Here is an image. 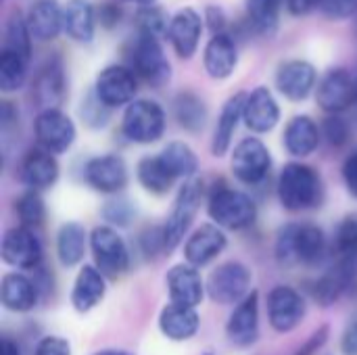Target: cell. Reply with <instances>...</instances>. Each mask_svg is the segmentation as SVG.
I'll list each match as a JSON object with an SVG mask.
<instances>
[{
  "label": "cell",
  "mask_w": 357,
  "mask_h": 355,
  "mask_svg": "<svg viewBox=\"0 0 357 355\" xmlns=\"http://www.w3.org/2000/svg\"><path fill=\"white\" fill-rule=\"evenodd\" d=\"M278 199L289 211L312 209L322 201V180L310 165L289 163L278 178Z\"/></svg>",
  "instance_id": "obj_1"
},
{
  "label": "cell",
  "mask_w": 357,
  "mask_h": 355,
  "mask_svg": "<svg viewBox=\"0 0 357 355\" xmlns=\"http://www.w3.org/2000/svg\"><path fill=\"white\" fill-rule=\"evenodd\" d=\"M326 251V236L314 224H289L276 241V255L282 264H318Z\"/></svg>",
  "instance_id": "obj_2"
},
{
  "label": "cell",
  "mask_w": 357,
  "mask_h": 355,
  "mask_svg": "<svg viewBox=\"0 0 357 355\" xmlns=\"http://www.w3.org/2000/svg\"><path fill=\"white\" fill-rule=\"evenodd\" d=\"M209 218L220 228L243 230L251 226L257 218V207L253 199L234 188H218L207 205Z\"/></svg>",
  "instance_id": "obj_3"
},
{
  "label": "cell",
  "mask_w": 357,
  "mask_h": 355,
  "mask_svg": "<svg viewBox=\"0 0 357 355\" xmlns=\"http://www.w3.org/2000/svg\"><path fill=\"white\" fill-rule=\"evenodd\" d=\"M123 134L138 144H151L157 142L163 136L165 130V113L159 103L140 98L128 105L123 119H121Z\"/></svg>",
  "instance_id": "obj_4"
},
{
  "label": "cell",
  "mask_w": 357,
  "mask_h": 355,
  "mask_svg": "<svg viewBox=\"0 0 357 355\" xmlns=\"http://www.w3.org/2000/svg\"><path fill=\"white\" fill-rule=\"evenodd\" d=\"M130 61L132 71L155 88L165 86L172 77V65L157 38L138 33L130 50Z\"/></svg>",
  "instance_id": "obj_5"
},
{
  "label": "cell",
  "mask_w": 357,
  "mask_h": 355,
  "mask_svg": "<svg viewBox=\"0 0 357 355\" xmlns=\"http://www.w3.org/2000/svg\"><path fill=\"white\" fill-rule=\"evenodd\" d=\"M251 289V272L241 262H228L215 268L207 280V293L211 301L220 305L241 303Z\"/></svg>",
  "instance_id": "obj_6"
},
{
  "label": "cell",
  "mask_w": 357,
  "mask_h": 355,
  "mask_svg": "<svg viewBox=\"0 0 357 355\" xmlns=\"http://www.w3.org/2000/svg\"><path fill=\"white\" fill-rule=\"evenodd\" d=\"M90 249H92L96 268L102 272V276L117 278L130 266V253H128L123 239L109 226L94 228L90 236Z\"/></svg>",
  "instance_id": "obj_7"
},
{
  "label": "cell",
  "mask_w": 357,
  "mask_h": 355,
  "mask_svg": "<svg viewBox=\"0 0 357 355\" xmlns=\"http://www.w3.org/2000/svg\"><path fill=\"white\" fill-rule=\"evenodd\" d=\"M136 90H138L136 73L126 65L105 67L98 73L96 84H94V94L107 109L132 105Z\"/></svg>",
  "instance_id": "obj_8"
},
{
  "label": "cell",
  "mask_w": 357,
  "mask_h": 355,
  "mask_svg": "<svg viewBox=\"0 0 357 355\" xmlns=\"http://www.w3.org/2000/svg\"><path fill=\"white\" fill-rule=\"evenodd\" d=\"M201 197H203V184L199 180H188L180 188L174 211L167 218V224L163 226L165 249H176L180 245V241L184 239L186 230L190 228V224H192V220H195V216L199 211Z\"/></svg>",
  "instance_id": "obj_9"
},
{
  "label": "cell",
  "mask_w": 357,
  "mask_h": 355,
  "mask_svg": "<svg viewBox=\"0 0 357 355\" xmlns=\"http://www.w3.org/2000/svg\"><path fill=\"white\" fill-rule=\"evenodd\" d=\"M230 165L234 178L243 184H259L270 172L272 157L259 138H245L234 146Z\"/></svg>",
  "instance_id": "obj_10"
},
{
  "label": "cell",
  "mask_w": 357,
  "mask_h": 355,
  "mask_svg": "<svg viewBox=\"0 0 357 355\" xmlns=\"http://www.w3.org/2000/svg\"><path fill=\"white\" fill-rule=\"evenodd\" d=\"M33 130H36L40 149H44L52 155L65 153L75 140V126H73L71 117H67L59 109L40 111V115L36 117Z\"/></svg>",
  "instance_id": "obj_11"
},
{
  "label": "cell",
  "mask_w": 357,
  "mask_h": 355,
  "mask_svg": "<svg viewBox=\"0 0 357 355\" xmlns=\"http://www.w3.org/2000/svg\"><path fill=\"white\" fill-rule=\"evenodd\" d=\"M305 316L303 297L291 287H276L268 295V318L276 333H291Z\"/></svg>",
  "instance_id": "obj_12"
},
{
  "label": "cell",
  "mask_w": 357,
  "mask_h": 355,
  "mask_svg": "<svg viewBox=\"0 0 357 355\" xmlns=\"http://www.w3.org/2000/svg\"><path fill=\"white\" fill-rule=\"evenodd\" d=\"M318 105L322 111L337 115L345 111L357 98V84L347 69H331L318 86Z\"/></svg>",
  "instance_id": "obj_13"
},
{
  "label": "cell",
  "mask_w": 357,
  "mask_h": 355,
  "mask_svg": "<svg viewBox=\"0 0 357 355\" xmlns=\"http://www.w3.org/2000/svg\"><path fill=\"white\" fill-rule=\"evenodd\" d=\"M86 182L105 195L119 192L128 184V165L119 155H100L86 163Z\"/></svg>",
  "instance_id": "obj_14"
},
{
  "label": "cell",
  "mask_w": 357,
  "mask_h": 355,
  "mask_svg": "<svg viewBox=\"0 0 357 355\" xmlns=\"http://www.w3.org/2000/svg\"><path fill=\"white\" fill-rule=\"evenodd\" d=\"M2 259L21 270H31L42 259V245L29 228H10L2 236Z\"/></svg>",
  "instance_id": "obj_15"
},
{
  "label": "cell",
  "mask_w": 357,
  "mask_h": 355,
  "mask_svg": "<svg viewBox=\"0 0 357 355\" xmlns=\"http://www.w3.org/2000/svg\"><path fill=\"white\" fill-rule=\"evenodd\" d=\"M228 339L238 347H249L259 337V295L251 291L232 312L226 324Z\"/></svg>",
  "instance_id": "obj_16"
},
{
  "label": "cell",
  "mask_w": 357,
  "mask_h": 355,
  "mask_svg": "<svg viewBox=\"0 0 357 355\" xmlns=\"http://www.w3.org/2000/svg\"><path fill=\"white\" fill-rule=\"evenodd\" d=\"M316 67L307 61H287L276 71V86L280 94L293 103L305 100L316 86Z\"/></svg>",
  "instance_id": "obj_17"
},
{
  "label": "cell",
  "mask_w": 357,
  "mask_h": 355,
  "mask_svg": "<svg viewBox=\"0 0 357 355\" xmlns=\"http://www.w3.org/2000/svg\"><path fill=\"white\" fill-rule=\"evenodd\" d=\"M201 33H203V19L195 8H190V6L180 8L172 17L167 38H169V42H172V46L180 59H192L195 56V52L199 48Z\"/></svg>",
  "instance_id": "obj_18"
},
{
  "label": "cell",
  "mask_w": 357,
  "mask_h": 355,
  "mask_svg": "<svg viewBox=\"0 0 357 355\" xmlns=\"http://www.w3.org/2000/svg\"><path fill=\"white\" fill-rule=\"evenodd\" d=\"M278 119H280V107L268 88L259 86L251 94H247L243 121L251 132L266 134L276 128Z\"/></svg>",
  "instance_id": "obj_19"
},
{
  "label": "cell",
  "mask_w": 357,
  "mask_h": 355,
  "mask_svg": "<svg viewBox=\"0 0 357 355\" xmlns=\"http://www.w3.org/2000/svg\"><path fill=\"white\" fill-rule=\"evenodd\" d=\"M167 291H169L172 303L184 305V308H197L203 301L205 287L195 266L180 264V266H174L167 274Z\"/></svg>",
  "instance_id": "obj_20"
},
{
  "label": "cell",
  "mask_w": 357,
  "mask_h": 355,
  "mask_svg": "<svg viewBox=\"0 0 357 355\" xmlns=\"http://www.w3.org/2000/svg\"><path fill=\"white\" fill-rule=\"evenodd\" d=\"M226 234L220 226L205 224L199 230L192 232V236L184 245V257L190 266L201 268L213 262L224 249H226Z\"/></svg>",
  "instance_id": "obj_21"
},
{
  "label": "cell",
  "mask_w": 357,
  "mask_h": 355,
  "mask_svg": "<svg viewBox=\"0 0 357 355\" xmlns=\"http://www.w3.org/2000/svg\"><path fill=\"white\" fill-rule=\"evenodd\" d=\"M19 176H21V182L29 186L31 190L50 188L59 178V163L52 157V153L44 149H31L21 161Z\"/></svg>",
  "instance_id": "obj_22"
},
{
  "label": "cell",
  "mask_w": 357,
  "mask_h": 355,
  "mask_svg": "<svg viewBox=\"0 0 357 355\" xmlns=\"http://www.w3.org/2000/svg\"><path fill=\"white\" fill-rule=\"evenodd\" d=\"M236 61H238L236 44L228 33H215L205 46L203 63H205L207 73L213 80L230 77L232 71L236 69Z\"/></svg>",
  "instance_id": "obj_23"
},
{
  "label": "cell",
  "mask_w": 357,
  "mask_h": 355,
  "mask_svg": "<svg viewBox=\"0 0 357 355\" xmlns=\"http://www.w3.org/2000/svg\"><path fill=\"white\" fill-rule=\"evenodd\" d=\"M105 276L98 268L92 266H84L73 282V291H71V303L79 314H86L90 310H94L102 297H105Z\"/></svg>",
  "instance_id": "obj_24"
},
{
  "label": "cell",
  "mask_w": 357,
  "mask_h": 355,
  "mask_svg": "<svg viewBox=\"0 0 357 355\" xmlns=\"http://www.w3.org/2000/svg\"><path fill=\"white\" fill-rule=\"evenodd\" d=\"M199 324H201V318L195 312V308H184L176 303H169L167 308H163L159 316V328L172 341L192 339L199 331Z\"/></svg>",
  "instance_id": "obj_25"
},
{
  "label": "cell",
  "mask_w": 357,
  "mask_h": 355,
  "mask_svg": "<svg viewBox=\"0 0 357 355\" xmlns=\"http://www.w3.org/2000/svg\"><path fill=\"white\" fill-rule=\"evenodd\" d=\"M96 13L90 0H69L63 6V29L75 42L88 44L94 38Z\"/></svg>",
  "instance_id": "obj_26"
},
{
  "label": "cell",
  "mask_w": 357,
  "mask_h": 355,
  "mask_svg": "<svg viewBox=\"0 0 357 355\" xmlns=\"http://www.w3.org/2000/svg\"><path fill=\"white\" fill-rule=\"evenodd\" d=\"M25 21L33 38L52 40L63 29V8L56 0H38L31 4Z\"/></svg>",
  "instance_id": "obj_27"
},
{
  "label": "cell",
  "mask_w": 357,
  "mask_h": 355,
  "mask_svg": "<svg viewBox=\"0 0 357 355\" xmlns=\"http://www.w3.org/2000/svg\"><path fill=\"white\" fill-rule=\"evenodd\" d=\"M245 100H247V94L238 92V94L230 96L228 103L224 105V109L220 113V119H218V126H215L213 142H211V151H213L215 157H222V155L228 153V149L232 144V136L236 132V126L243 119Z\"/></svg>",
  "instance_id": "obj_28"
},
{
  "label": "cell",
  "mask_w": 357,
  "mask_h": 355,
  "mask_svg": "<svg viewBox=\"0 0 357 355\" xmlns=\"http://www.w3.org/2000/svg\"><path fill=\"white\" fill-rule=\"evenodd\" d=\"M65 94V75L59 61H48L33 82V96L42 111L56 109Z\"/></svg>",
  "instance_id": "obj_29"
},
{
  "label": "cell",
  "mask_w": 357,
  "mask_h": 355,
  "mask_svg": "<svg viewBox=\"0 0 357 355\" xmlns=\"http://www.w3.org/2000/svg\"><path fill=\"white\" fill-rule=\"evenodd\" d=\"M320 130L316 121L307 115H297L289 121L284 130V146L295 157H307L318 149Z\"/></svg>",
  "instance_id": "obj_30"
},
{
  "label": "cell",
  "mask_w": 357,
  "mask_h": 355,
  "mask_svg": "<svg viewBox=\"0 0 357 355\" xmlns=\"http://www.w3.org/2000/svg\"><path fill=\"white\" fill-rule=\"evenodd\" d=\"M2 303L10 312H29L38 303V287L23 274L2 276Z\"/></svg>",
  "instance_id": "obj_31"
},
{
  "label": "cell",
  "mask_w": 357,
  "mask_h": 355,
  "mask_svg": "<svg viewBox=\"0 0 357 355\" xmlns=\"http://www.w3.org/2000/svg\"><path fill=\"white\" fill-rule=\"evenodd\" d=\"M86 251V230L84 226L69 222L63 224L56 236V255L65 268H73L84 259Z\"/></svg>",
  "instance_id": "obj_32"
},
{
  "label": "cell",
  "mask_w": 357,
  "mask_h": 355,
  "mask_svg": "<svg viewBox=\"0 0 357 355\" xmlns=\"http://www.w3.org/2000/svg\"><path fill=\"white\" fill-rule=\"evenodd\" d=\"M161 163L167 167V172L178 180V178H192L199 169V159L195 151L184 144V142H169L161 153H159Z\"/></svg>",
  "instance_id": "obj_33"
},
{
  "label": "cell",
  "mask_w": 357,
  "mask_h": 355,
  "mask_svg": "<svg viewBox=\"0 0 357 355\" xmlns=\"http://www.w3.org/2000/svg\"><path fill=\"white\" fill-rule=\"evenodd\" d=\"M138 182L144 186V190L153 195H163L172 188L176 178L167 172V167L161 163L159 155L157 157H144L138 163Z\"/></svg>",
  "instance_id": "obj_34"
},
{
  "label": "cell",
  "mask_w": 357,
  "mask_h": 355,
  "mask_svg": "<svg viewBox=\"0 0 357 355\" xmlns=\"http://www.w3.org/2000/svg\"><path fill=\"white\" fill-rule=\"evenodd\" d=\"M174 113L178 123L188 130V132H199L203 130L205 121H207V109L203 105V100L190 92H182L176 96L174 100Z\"/></svg>",
  "instance_id": "obj_35"
},
{
  "label": "cell",
  "mask_w": 357,
  "mask_h": 355,
  "mask_svg": "<svg viewBox=\"0 0 357 355\" xmlns=\"http://www.w3.org/2000/svg\"><path fill=\"white\" fill-rule=\"evenodd\" d=\"M280 4L282 0H247V13L249 21L255 27V31L264 36H272L278 27L280 17Z\"/></svg>",
  "instance_id": "obj_36"
},
{
  "label": "cell",
  "mask_w": 357,
  "mask_h": 355,
  "mask_svg": "<svg viewBox=\"0 0 357 355\" xmlns=\"http://www.w3.org/2000/svg\"><path fill=\"white\" fill-rule=\"evenodd\" d=\"M27 59L21 54L2 48L0 52V88L2 92H13L19 90L25 84L27 77Z\"/></svg>",
  "instance_id": "obj_37"
},
{
  "label": "cell",
  "mask_w": 357,
  "mask_h": 355,
  "mask_svg": "<svg viewBox=\"0 0 357 355\" xmlns=\"http://www.w3.org/2000/svg\"><path fill=\"white\" fill-rule=\"evenodd\" d=\"M4 48L21 54L23 59L29 61L31 56V31L27 27L25 17H21L17 10L10 13L6 21V31H4Z\"/></svg>",
  "instance_id": "obj_38"
},
{
  "label": "cell",
  "mask_w": 357,
  "mask_h": 355,
  "mask_svg": "<svg viewBox=\"0 0 357 355\" xmlns=\"http://www.w3.org/2000/svg\"><path fill=\"white\" fill-rule=\"evenodd\" d=\"M169 23H172V19L159 6H144L136 15L138 33H144V36H151V38H157V40L167 36Z\"/></svg>",
  "instance_id": "obj_39"
},
{
  "label": "cell",
  "mask_w": 357,
  "mask_h": 355,
  "mask_svg": "<svg viewBox=\"0 0 357 355\" xmlns=\"http://www.w3.org/2000/svg\"><path fill=\"white\" fill-rule=\"evenodd\" d=\"M17 216H19V222L23 228H36L44 222V216H46V209H44V201L42 197L36 192V190H29L25 195L19 197L17 205Z\"/></svg>",
  "instance_id": "obj_40"
},
{
  "label": "cell",
  "mask_w": 357,
  "mask_h": 355,
  "mask_svg": "<svg viewBox=\"0 0 357 355\" xmlns=\"http://www.w3.org/2000/svg\"><path fill=\"white\" fill-rule=\"evenodd\" d=\"M337 251L343 262H357V216H347L337 230Z\"/></svg>",
  "instance_id": "obj_41"
},
{
  "label": "cell",
  "mask_w": 357,
  "mask_h": 355,
  "mask_svg": "<svg viewBox=\"0 0 357 355\" xmlns=\"http://www.w3.org/2000/svg\"><path fill=\"white\" fill-rule=\"evenodd\" d=\"M322 130H324L326 140H328L333 146H341V144H345L347 138H349V126H347V121H345L343 117H339V115H331V117L324 121Z\"/></svg>",
  "instance_id": "obj_42"
},
{
  "label": "cell",
  "mask_w": 357,
  "mask_h": 355,
  "mask_svg": "<svg viewBox=\"0 0 357 355\" xmlns=\"http://www.w3.org/2000/svg\"><path fill=\"white\" fill-rule=\"evenodd\" d=\"M320 10L328 19H347L357 10V0H322Z\"/></svg>",
  "instance_id": "obj_43"
},
{
  "label": "cell",
  "mask_w": 357,
  "mask_h": 355,
  "mask_svg": "<svg viewBox=\"0 0 357 355\" xmlns=\"http://www.w3.org/2000/svg\"><path fill=\"white\" fill-rule=\"evenodd\" d=\"M102 213L111 224H119V226L128 224L132 218V209H130L128 201H111V203H107Z\"/></svg>",
  "instance_id": "obj_44"
},
{
  "label": "cell",
  "mask_w": 357,
  "mask_h": 355,
  "mask_svg": "<svg viewBox=\"0 0 357 355\" xmlns=\"http://www.w3.org/2000/svg\"><path fill=\"white\" fill-rule=\"evenodd\" d=\"M36 355H71V347L61 337H44L36 347Z\"/></svg>",
  "instance_id": "obj_45"
},
{
  "label": "cell",
  "mask_w": 357,
  "mask_h": 355,
  "mask_svg": "<svg viewBox=\"0 0 357 355\" xmlns=\"http://www.w3.org/2000/svg\"><path fill=\"white\" fill-rule=\"evenodd\" d=\"M343 180H345L347 190L354 197H357V149L345 159V163H343Z\"/></svg>",
  "instance_id": "obj_46"
},
{
  "label": "cell",
  "mask_w": 357,
  "mask_h": 355,
  "mask_svg": "<svg viewBox=\"0 0 357 355\" xmlns=\"http://www.w3.org/2000/svg\"><path fill=\"white\" fill-rule=\"evenodd\" d=\"M320 4H322V0H287V8L295 17L310 15L314 8H320Z\"/></svg>",
  "instance_id": "obj_47"
},
{
  "label": "cell",
  "mask_w": 357,
  "mask_h": 355,
  "mask_svg": "<svg viewBox=\"0 0 357 355\" xmlns=\"http://www.w3.org/2000/svg\"><path fill=\"white\" fill-rule=\"evenodd\" d=\"M121 19V8L115 6V4H105L98 13V21L100 25H105L107 29H111L117 21Z\"/></svg>",
  "instance_id": "obj_48"
},
{
  "label": "cell",
  "mask_w": 357,
  "mask_h": 355,
  "mask_svg": "<svg viewBox=\"0 0 357 355\" xmlns=\"http://www.w3.org/2000/svg\"><path fill=\"white\" fill-rule=\"evenodd\" d=\"M205 17H207V25L215 31V33H224V25H226V17L222 13V8H215V6H209L205 10Z\"/></svg>",
  "instance_id": "obj_49"
},
{
  "label": "cell",
  "mask_w": 357,
  "mask_h": 355,
  "mask_svg": "<svg viewBox=\"0 0 357 355\" xmlns=\"http://www.w3.org/2000/svg\"><path fill=\"white\" fill-rule=\"evenodd\" d=\"M341 347L347 355H357V322H354L345 335H343V341H341Z\"/></svg>",
  "instance_id": "obj_50"
},
{
  "label": "cell",
  "mask_w": 357,
  "mask_h": 355,
  "mask_svg": "<svg viewBox=\"0 0 357 355\" xmlns=\"http://www.w3.org/2000/svg\"><path fill=\"white\" fill-rule=\"evenodd\" d=\"M0 355H21V354H19L17 343H13L8 337H4V339H2V345H0Z\"/></svg>",
  "instance_id": "obj_51"
},
{
  "label": "cell",
  "mask_w": 357,
  "mask_h": 355,
  "mask_svg": "<svg viewBox=\"0 0 357 355\" xmlns=\"http://www.w3.org/2000/svg\"><path fill=\"white\" fill-rule=\"evenodd\" d=\"M123 2H132V4H140V6L144 8V6H155V2H157V0H123Z\"/></svg>",
  "instance_id": "obj_52"
},
{
  "label": "cell",
  "mask_w": 357,
  "mask_h": 355,
  "mask_svg": "<svg viewBox=\"0 0 357 355\" xmlns=\"http://www.w3.org/2000/svg\"><path fill=\"white\" fill-rule=\"evenodd\" d=\"M94 355H132L128 352H119V349H102V352H96Z\"/></svg>",
  "instance_id": "obj_53"
},
{
  "label": "cell",
  "mask_w": 357,
  "mask_h": 355,
  "mask_svg": "<svg viewBox=\"0 0 357 355\" xmlns=\"http://www.w3.org/2000/svg\"><path fill=\"white\" fill-rule=\"evenodd\" d=\"M205 355H213V354H205Z\"/></svg>",
  "instance_id": "obj_54"
}]
</instances>
